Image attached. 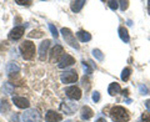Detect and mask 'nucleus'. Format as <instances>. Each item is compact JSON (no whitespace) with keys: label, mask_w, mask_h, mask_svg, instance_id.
Instances as JSON below:
<instances>
[{"label":"nucleus","mask_w":150,"mask_h":122,"mask_svg":"<svg viewBox=\"0 0 150 122\" xmlns=\"http://www.w3.org/2000/svg\"><path fill=\"white\" fill-rule=\"evenodd\" d=\"M120 91H121L120 85H119V83H116V82L110 83L109 87H108V92H109V95H110V96L118 95V93H120Z\"/></svg>","instance_id":"14"},{"label":"nucleus","mask_w":150,"mask_h":122,"mask_svg":"<svg viewBox=\"0 0 150 122\" xmlns=\"http://www.w3.org/2000/svg\"><path fill=\"white\" fill-rule=\"evenodd\" d=\"M1 90H3V92L5 93V95H11V93L14 92V86L11 85L10 82H5V83L3 85Z\"/></svg>","instance_id":"21"},{"label":"nucleus","mask_w":150,"mask_h":122,"mask_svg":"<svg viewBox=\"0 0 150 122\" xmlns=\"http://www.w3.org/2000/svg\"><path fill=\"white\" fill-rule=\"evenodd\" d=\"M85 5V0H76V1H71V11L74 13H79L83 9V6Z\"/></svg>","instance_id":"17"},{"label":"nucleus","mask_w":150,"mask_h":122,"mask_svg":"<svg viewBox=\"0 0 150 122\" xmlns=\"http://www.w3.org/2000/svg\"><path fill=\"white\" fill-rule=\"evenodd\" d=\"M60 80H62L63 83H74L78 81V74L75 71H68L62 74L60 76Z\"/></svg>","instance_id":"8"},{"label":"nucleus","mask_w":150,"mask_h":122,"mask_svg":"<svg viewBox=\"0 0 150 122\" xmlns=\"http://www.w3.org/2000/svg\"><path fill=\"white\" fill-rule=\"evenodd\" d=\"M25 27H26V26H15L10 32H9V35H8L9 40H13V41L19 40L23 35H24Z\"/></svg>","instance_id":"7"},{"label":"nucleus","mask_w":150,"mask_h":122,"mask_svg":"<svg viewBox=\"0 0 150 122\" xmlns=\"http://www.w3.org/2000/svg\"><path fill=\"white\" fill-rule=\"evenodd\" d=\"M145 106H146V109L150 111V98H149V100H146V102H145Z\"/></svg>","instance_id":"35"},{"label":"nucleus","mask_w":150,"mask_h":122,"mask_svg":"<svg viewBox=\"0 0 150 122\" xmlns=\"http://www.w3.org/2000/svg\"><path fill=\"white\" fill-rule=\"evenodd\" d=\"M83 69H84V72H85L86 75H90L91 71H93V69L89 66V64H86L85 61H83Z\"/></svg>","instance_id":"25"},{"label":"nucleus","mask_w":150,"mask_h":122,"mask_svg":"<svg viewBox=\"0 0 150 122\" xmlns=\"http://www.w3.org/2000/svg\"><path fill=\"white\" fill-rule=\"evenodd\" d=\"M28 36H29V37H35V39H38V37H41V36H43V31H40V30H33L30 34H28Z\"/></svg>","instance_id":"24"},{"label":"nucleus","mask_w":150,"mask_h":122,"mask_svg":"<svg viewBox=\"0 0 150 122\" xmlns=\"http://www.w3.org/2000/svg\"><path fill=\"white\" fill-rule=\"evenodd\" d=\"M93 55H94V57H95L96 60H99V61L104 60V55H103V53L99 49H94L93 50Z\"/></svg>","instance_id":"23"},{"label":"nucleus","mask_w":150,"mask_h":122,"mask_svg":"<svg viewBox=\"0 0 150 122\" xmlns=\"http://www.w3.org/2000/svg\"><path fill=\"white\" fill-rule=\"evenodd\" d=\"M138 122H150V114H146V112H144Z\"/></svg>","instance_id":"26"},{"label":"nucleus","mask_w":150,"mask_h":122,"mask_svg":"<svg viewBox=\"0 0 150 122\" xmlns=\"http://www.w3.org/2000/svg\"><path fill=\"white\" fill-rule=\"evenodd\" d=\"M60 109H62L65 114L71 115L75 112V110H76V104H73V102H63Z\"/></svg>","instance_id":"12"},{"label":"nucleus","mask_w":150,"mask_h":122,"mask_svg":"<svg viewBox=\"0 0 150 122\" xmlns=\"http://www.w3.org/2000/svg\"><path fill=\"white\" fill-rule=\"evenodd\" d=\"M63 120L62 114H58L55 111H48L45 114V122H59Z\"/></svg>","instance_id":"10"},{"label":"nucleus","mask_w":150,"mask_h":122,"mask_svg":"<svg viewBox=\"0 0 150 122\" xmlns=\"http://www.w3.org/2000/svg\"><path fill=\"white\" fill-rule=\"evenodd\" d=\"M65 93L70 100H80L81 98V90L76 86H70L65 88Z\"/></svg>","instance_id":"6"},{"label":"nucleus","mask_w":150,"mask_h":122,"mask_svg":"<svg viewBox=\"0 0 150 122\" xmlns=\"http://www.w3.org/2000/svg\"><path fill=\"white\" fill-rule=\"evenodd\" d=\"M64 53V50H63V48L60 45H56L55 48L51 50V53H50V60L53 61L54 59H58L59 56H60V54H63Z\"/></svg>","instance_id":"19"},{"label":"nucleus","mask_w":150,"mask_h":122,"mask_svg":"<svg viewBox=\"0 0 150 122\" xmlns=\"http://www.w3.org/2000/svg\"><path fill=\"white\" fill-rule=\"evenodd\" d=\"M13 102H14V105H15L16 107H19V109H28V107L30 106L29 100H28V98H25V97L14 96V97H13Z\"/></svg>","instance_id":"9"},{"label":"nucleus","mask_w":150,"mask_h":122,"mask_svg":"<svg viewBox=\"0 0 150 122\" xmlns=\"http://www.w3.org/2000/svg\"><path fill=\"white\" fill-rule=\"evenodd\" d=\"M15 3L19 4V5H26V6H29L30 4H31V1H20V0H16Z\"/></svg>","instance_id":"33"},{"label":"nucleus","mask_w":150,"mask_h":122,"mask_svg":"<svg viewBox=\"0 0 150 122\" xmlns=\"http://www.w3.org/2000/svg\"><path fill=\"white\" fill-rule=\"evenodd\" d=\"M139 90H140V93H142V95H146V93H148V88L145 87L144 85H140L139 86Z\"/></svg>","instance_id":"31"},{"label":"nucleus","mask_w":150,"mask_h":122,"mask_svg":"<svg viewBox=\"0 0 150 122\" xmlns=\"http://www.w3.org/2000/svg\"><path fill=\"white\" fill-rule=\"evenodd\" d=\"M76 36H78V39L80 40L81 43H88V41L91 40V35L89 34L88 31H84V30H79L76 32Z\"/></svg>","instance_id":"15"},{"label":"nucleus","mask_w":150,"mask_h":122,"mask_svg":"<svg viewBox=\"0 0 150 122\" xmlns=\"http://www.w3.org/2000/svg\"><path fill=\"white\" fill-rule=\"evenodd\" d=\"M119 36H120V39H121V41L123 43H125V44H128L129 41H130V36H129V32H128V30L125 29V27H119Z\"/></svg>","instance_id":"18"},{"label":"nucleus","mask_w":150,"mask_h":122,"mask_svg":"<svg viewBox=\"0 0 150 122\" xmlns=\"http://www.w3.org/2000/svg\"><path fill=\"white\" fill-rule=\"evenodd\" d=\"M148 8H149V14H150V1H148Z\"/></svg>","instance_id":"38"},{"label":"nucleus","mask_w":150,"mask_h":122,"mask_svg":"<svg viewBox=\"0 0 150 122\" xmlns=\"http://www.w3.org/2000/svg\"><path fill=\"white\" fill-rule=\"evenodd\" d=\"M60 32L63 34V37H64L65 43L69 44V45L71 46V48H74L75 50H79V49H80V46H79V44L76 43V40H75V36H74V34L71 32V30L68 29V27H63Z\"/></svg>","instance_id":"3"},{"label":"nucleus","mask_w":150,"mask_h":122,"mask_svg":"<svg viewBox=\"0 0 150 122\" xmlns=\"http://www.w3.org/2000/svg\"><path fill=\"white\" fill-rule=\"evenodd\" d=\"M9 111H10V104L6 100H1L0 101V112L5 115Z\"/></svg>","instance_id":"20"},{"label":"nucleus","mask_w":150,"mask_h":122,"mask_svg":"<svg viewBox=\"0 0 150 122\" xmlns=\"http://www.w3.org/2000/svg\"><path fill=\"white\" fill-rule=\"evenodd\" d=\"M10 122H20V121H19V115L18 114H14L10 117Z\"/></svg>","instance_id":"32"},{"label":"nucleus","mask_w":150,"mask_h":122,"mask_svg":"<svg viewBox=\"0 0 150 122\" xmlns=\"http://www.w3.org/2000/svg\"><path fill=\"white\" fill-rule=\"evenodd\" d=\"M49 46H50V40H45L40 44V46H39V59L40 60H45Z\"/></svg>","instance_id":"11"},{"label":"nucleus","mask_w":150,"mask_h":122,"mask_svg":"<svg viewBox=\"0 0 150 122\" xmlns=\"http://www.w3.org/2000/svg\"><path fill=\"white\" fill-rule=\"evenodd\" d=\"M93 116H94V112L89 106H84L81 109V118L83 120L88 121V120H90Z\"/></svg>","instance_id":"16"},{"label":"nucleus","mask_w":150,"mask_h":122,"mask_svg":"<svg viewBox=\"0 0 150 122\" xmlns=\"http://www.w3.org/2000/svg\"><path fill=\"white\" fill-rule=\"evenodd\" d=\"M123 92H124V95H125V96H128V92H129V91H128V90H124V91H123Z\"/></svg>","instance_id":"37"},{"label":"nucleus","mask_w":150,"mask_h":122,"mask_svg":"<svg viewBox=\"0 0 150 122\" xmlns=\"http://www.w3.org/2000/svg\"><path fill=\"white\" fill-rule=\"evenodd\" d=\"M21 118L24 122H40V114L35 109H29L21 115Z\"/></svg>","instance_id":"4"},{"label":"nucleus","mask_w":150,"mask_h":122,"mask_svg":"<svg viewBox=\"0 0 150 122\" xmlns=\"http://www.w3.org/2000/svg\"><path fill=\"white\" fill-rule=\"evenodd\" d=\"M75 64V59L71 55L69 54H64L62 57H60V60L58 61V67L59 69H65L68 66H71V65Z\"/></svg>","instance_id":"5"},{"label":"nucleus","mask_w":150,"mask_h":122,"mask_svg":"<svg viewBox=\"0 0 150 122\" xmlns=\"http://www.w3.org/2000/svg\"><path fill=\"white\" fill-rule=\"evenodd\" d=\"M83 85H84V86L86 85V90L89 88V81H88V80L85 79V76H84V79H83Z\"/></svg>","instance_id":"34"},{"label":"nucleus","mask_w":150,"mask_h":122,"mask_svg":"<svg viewBox=\"0 0 150 122\" xmlns=\"http://www.w3.org/2000/svg\"><path fill=\"white\" fill-rule=\"evenodd\" d=\"M110 117L114 122H128L130 120V115L124 107L114 106L110 110Z\"/></svg>","instance_id":"1"},{"label":"nucleus","mask_w":150,"mask_h":122,"mask_svg":"<svg viewBox=\"0 0 150 122\" xmlns=\"http://www.w3.org/2000/svg\"><path fill=\"white\" fill-rule=\"evenodd\" d=\"M119 4H120V9L121 10H126L128 9V6H129V1H119Z\"/></svg>","instance_id":"30"},{"label":"nucleus","mask_w":150,"mask_h":122,"mask_svg":"<svg viewBox=\"0 0 150 122\" xmlns=\"http://www.w3.org/2000/svg\"><path fill=\"white\" fill-rule=\"evenodd\" d=\"M96 122H106V120L105 118H98Z\"/></svg>","instance_id":"36"},{"label":"nucleus","mask_w":150,"mask_h":122,"mask_svg":"<svg viewBox=\"0 0 150 122\" xmlns=\"http://www.w3.org/2000/svg\"><path fill=\"white\" fill-rule=\"evenodd\" d=\"M108 5H109V8L111 9V10H116L118 9V6H119V1H108Z\"/></svg>","instance_id":"28"},{"label":"nucleus","mask_w":150,"mask_h":122,"mask_svg":"<svg viewBox=\"0 0 150 122\" xmlns=\"http://www.w3.org/2000/svg\"><path fill=\"white\" fill-rule=\"evenodd\" d=\"M6 74L9 75V76H11L13 74H18L19 71H20V67H19V65L16 64V62H9L8 65H6Z\"/></svg>","instance_id":"13"},{"label":"nucleus","mask_w":150,"mask_h":122,"mask_svg":"<svg viewBox=\"0 0 150 122\" xmlns=\"http://www.w3.org/2000/svg\"><path fill=\"white\" fill-rule=\"evenodd\" d=\"M49 29H50V31H51V35H53L55 39L59 36V34H58V30H56V27L53 25V24H49Z\"/></svg>","instance_id":"27"},{"label":"nucleus","mask_w":150,"mask_h":122,"mask_svg":"<svg viewBox=\"0 0 150 122\" xmlns=\"http://www.w3.org/2000/svg\"><path fill=\"white\" fill-rule=\"evenodd\" d=\"M91 98H93V101H94V102H99V101H100V93L98 92V91L93 92V96H91Z\"/></svg>","instance_id":"29"},{"label":"nucleus","mask_w":150,"mask_h":122,"mask_svg":"<svg viewBox=\"0 0 150 122\" xmlns=\"http://www.w3.org/2000/svg\"><path fill=\"white\" fill-rule=\"evenodd\" d=\"M68 122H70V121H68Z\"/></svg>","instance_id":"39"},{"label":"nucleus","mask_w":150,"mask_h":122,"mask_svg":"<svg viewBox=\"0 0 150 122\" xmlns=\"http://www.w3.org/2000/svg\"><path fill=\"white\" fill-rule=\"evenodd\" d=\"M20 51L24 60H31L35 55V45L31 41H24L20 45Z\"/></svg>","instance_id":"2"},{"label":"nucleus","mask_w":150,"mask_h":122,"mask_svg":"<svg viewBox=\"0 0 150 122\" xmlns=\"http://www.w3.org/2000/svg\"><path fill=\"white\" fill-rule=\"evenodd\" d=\"M130 74H131V70L129 67H125L123 70V72H121V80H123V81H128L130 77Z\"/></svg>","instance_id":"22"}]
</instances>
